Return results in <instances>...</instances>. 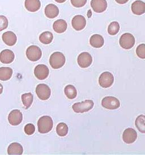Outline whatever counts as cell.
<instances>
[{
    "label": "cell",
    "mask_w": 145,
    "mask_h": 155,
    "mask_svg": "<svg viewBox=\"0 0 145 155\" xmlns=\"http://www.w3.org/2000/svg\"><path fill=\"white\" fill-rule=\"evenodd\" d=\"M94 103L92 100H87L81 102H77L72 106V109L75 113H86L93 108Z\"/></svg>",
    "instance_id": "3"
},
{
    "label": "cell",
    "mask_w": 145,
    "mask_h": 155,
    "mask_svg": "<svg viewBox=\"0 0 145 155\" xmlns=\"http://www.w3.org/2000/svg\"><path fill=\"white\" fill-rule=\"evenodd\" d=\"M90 43L92 47L99 48L104 45V38L99 34H94L91 37Z\"/></svg>",
    "instance_id": "20"
},
{
    "label": "cell",
    "mask_w": 145,
    "mask_h": 155,
    "mask_svg": "<svg viewBox=\"0 0 145 155\" xmlns=\"http://www.w3.org/2000/svg\"><path fill=\"white\" fill-rule=\"evenodd\" d=\"M65 56L60 52H55L50 56V65L54 69H58L63 67L65 64Z\"/></svg>",
    "instance_id": "2"
},
{
    "label": "cell",
    "mask_w": 145,
    "mask_h": 155,
    "mask_svg": "<svg viewBox=\"0 0 145 155\" xmlns=\"http://www.w3.org/2000/svg\"><path fill=\"white\" fill-rule=\"evenodd\" d=\"M78 64L82 68H87L90 67L92 63V58L91 55L87 52L80 54L77 59Z\"/></svg>",
    "instance_id": "9"
},
{
    "label": "cell",
    "mask_w": 145,
    "mask_h": 155,
    "mask_svg": "<svg viewBox=\"0 0 145 155\" xmlns=\"http://www.w3.org/2000/svg\"><path fill=\"white\" fill-rule=\"evenodd\" d=\"M53 126V120L50 116H43L39 118L37 122L38 131L40 134L48 133L52 130Z\"/></svg>",
    "instance_id": "1"
},
{
    "label": "cell",
    "mask_w": 145,
    "mask_h": 155,
    "mask_svg": "<svg viewBox=\"0 0 145 155\" xmlns=\"http://www.w3.org/2000/svg\"><path fill=\"white\" fill-rule=\"evenodd\" d=\"M21 99L23 104L25 107L26 109H28L31 106L34 101V96L31 93H24L21 96Z\"/></svg>",
    "instance_id": "24"
},
{
    "label": "cell",
    "mask_w": 145,
    "mask_h": 155,
    "mask_svg": "<svg viewBox=\"0 0 145 155\" xmlns=\"http://www.w3.org/2000/svg\"><path fill=\"white\" fill-rule=\"evenodd\" d=\"M115 1L118 4L122 5V4H125L127 3L129 1V0H115Z\"/></svg>",
    "instance_id": "34"
},
{
    "label": "cell",
    "mask_w": 145,
    "mask_h": 155,
    "mask_svg": "<svg viewBox=\"0 0 145 155\" xmlns=\"http://www.w3.org/2000/svg\"><path fill=\"white\" fill-rule=\"evenodd\" d=\"M72 25L76 31H81L86 27V19L81 15H77L72 19Z\"/></svg>",
    "instance_id": "14"
},
{
    "label": "cell",
    "mask_w": 145,
    "mask_h": 155,
    "mask_svg": "<svg viewBox=\"0 0 145 155\" xmlns=\"http://www.w3.org/2000/svg\"><path fill=\"white\" fill-rule=\"evenodd\" d=\"M91 6L96 13H102L106 10L108 4L106 0H91Z\"/></svg>",
    "instance_id": "13"
},
{
    "label": "cell",
    "mask_w": 145,
    "mask_h": 155,
    "mask_svg": "<svg viewBox=\"0 0 145 155\" xmlns=\"http://www.w3.org/2000/svg\"><path fill=\"white\" fill-rule=\"evenodd\" d=\"M87 0H70L73 6L76 8H82L86 5Z\"/></svg>",
    "instance_id": "33"
},
{
    "label": "cell",
    "mask_w": 145,
    "mask_h": 155,
    "mask_svg": "<svg viewBox=\"0 0 145 155\" xmlns=\"http://www.w3.org/2000/svg\"><path fill=\"white\" fill-rule=\"evenodd\" d=\"M24 6L28 11L36 12L40 9L41 2L40 0H25Z\"/></svg>",
    "instance_id": "19"
},
{
    "label": "cell",
    "mask_w": 145,
    "mask_h": 155,
    "mask_svg": "<svg viewBox=\"0 0 145 155\" xmlns=\"http://www.w3.org/2000/svg\"><path fill=\"white\" fill-rule=\"evenodd\" d=\"M102 105L106 109L116 110L120 107V102L116 97L108 96L102 100Z\"/></svg>",
    "instance_id": "5"
},
{
    "label": "cell",
    "mask_w": 145,
    "mask_h": 155,
    "mask_svg": "<svg viewBox=\"0 0 145 155\" xmlns=\"http://www.w3.org/2000/svg\"><path fill=\"white\" fill-rule=\"evenodd\" d=\"M42 52L40 48L36 46H31L26 50V56L28 59L31 61H36L40 59Z\"/></svg>",
    "instance_id": "7"
},
{
    "label": "cell",
    "mask_w": 145,
    "mask_h": 155,
    "mask_svg": "<svg viewBox=\"0 0 145 155\" xmlns=\"http://www.w3.org/2000/svg\"><path fill=\"white\" fill-rule=\"evenodd\" d=\"M56 2L60 3V4H61V3H63L65 2L66 0H54Z\"/></svg>",
    "instance_id": "35"
},
{
    "label": "cell",
    "mask_w": 145,
    "mask_h": 155,
    "mask_svg": "<svg viewBox=\"0 0 145 155\" xmlns=\"http://www.w3.org/2000/svg\"><path fill=\"white\" fill-rule=\"evenodd\" d=\"M114 76L109 72H104L102 73L99 78V84L100 87L103 88H108L113 85Z\"/></svg>",
    "instance_id": "8"
},
{
    "label": "cell",
    "mask_w": 145,
    "mask_h": 155,
    "mask_svg": "<svg viewBox=\"0 0 145 155\" xmlns=\"http://www.w3.org/2000/svg\"><path fill=\"white\" fill-rule=\"evenodd\" d=\"M53 39L52 33L50 31H45L41 33L39 36V41L41 43L44 45H49Z\"/></svg>",
    "instance_id": "25"
},
{
    "label": "cell",
    "mask_w": 145,
    "mask_h": 155,
    "mask_svg": "<svg viewBox=\"0 0 145 155\" xmlns=\"http://www.w3.org/2000/svg\"><path fill=\"white\" fill-rule=\"evenodd\" d=\"M136 54L141 59H145V44H140L136 48Z\"/></svg>",
    "instance_id": "30"
},
{
    "label": "cell",
    "mask_w": 145,
    "mask_h": 155,
    "mask_svg": "<svg viewBox=\"0 0 145 155\" xmlns=\"http://www.w3.org/2000/svg\"><path fill=\"white\" fill-rule=\"evenodd\" d=\"M23 153L22 146L18 143H13L8 148V155H22Z\"/></svg>",
    "instance_id": "22"
},
{
    "label": "cell",
    "mask_w": 145,
    "mask_h": 155,
    "mask_svg": "<svg viewBox=\"0 0 145 155\" xmlns=\"http://www.w3.org/2000/svg\"><path fill=\"white\" fill-rule=\"evenodd\" d=\"M64 92L67 98L70 100L74 99L77 96V90L72 85H68L65 87Z\"/></svg>",
    "instance_id": "27"
},
{
    "label": "cell",
    "mask_w": 145,
    "mask_h": 155,
    "mask_svg": "<svg viewBox=\"0 0 145 155\" xmlns=\"http://www.w3.org/2000/svg\"><path fill=\"white\" fill-rule=\"evenodd\" d=\"M119 43L122 48L130 50L135 45V38L130 33H125L120 37Z\"/></svg>",
    "instance_id": "4"
},
{
    "label": "cell",
    "mask_w": 145,
    "mask_h": 155,
    "mask_svg": "<svg viewBox=\"0 0 145 155\" xmlns=\"http://www.w3.org/2000/svg\"><path fill=\"white\" fill-rule=\"evenodd\" d=\"M68 28V24L63 19H58L56 21L53 25L54 31L59 34L65 32Z\"/></svg>",
    "instance_id": "21"
},
{
    "label": "cell",
    "mask_w": 145,
    "mask_h": 155,
    "mask_svg": "<svg viewBox=\"0 0 145 155\" xmlns=\"http://www.w3.org/2000/svg\"><path fill=\"white\" fill-rule=\"evenodd\" d=\"M2 41L5 43L9 46H13L16 44L17 41V38L16 35L12 31H7L2 34Z\"/></svg>",
    "instance_id": "17"
},
{
    "label": "cell",
    "mask_w": 145,
    "mask_h": 155,
    "mask_svg": "<svg viewBox=\"0 0 145 155\" xmlns=\"http://www.w3.org/2000/svg\"><path fill=\"white\" fill-rule=\"evenodd\" d=\"M13 69L9 67L0 68V80L8 81L10 80L13 75Z\"/></svg>",
    "instance_id": "23"
},
{
    "label": "cell",
    "mask_w": 145,
    "mask_h": 155,
    "mask_svg": "<svg viewBox=\"0 0 145 155\" xmlns=\"http://www.w3.org/2000/svg\"><path fill=\"white\" fill-rule=\"evenodd\" d=\"M135 124L140 132L145 134V116L144 115H140L136 118Z\"/></svg>",
    "instance_id": "26"
},
{
    "label": "cell",
    "mask_w": 145,
    "mask_h": 155,
    "mask_svg": "<svg viewBox=\"0 0 145 155\" xmlns=\"http://www.w3.org/2000/svg\"><path fill=\"white\" fill-rule=\"evenodd\" d=\"M45 15L48 18H55L59 15L60 11L56 5L52 4H48L45 8Z\"/></svg>",
    "instance_id": "18"
},
{
    "label": "cell",
    "mask_w": 145,
    "mask_h": 155,
    "mask_svg": "<svg viewBox=\"0 0 145 155\" xmlns=\"http://www.w3.org/2000/svg\"><path fill=\"white\" fill-rule=\"evenodd\" d=\"M24 132L28 135H31L35 131V126L32 123H28L26 124L24 128Z\"/></svg>",
    "instance_id": "32"
},
{
    "label": "cell",
    "mask_w": 145,
    "mask_h": 155,
    "mask_svg": "<svg viewBox=\"0 0 145 155\" xmlns=\"http://www.w3.org/2000/svg\"><path fill=\"white\" fill-rule=\"evenodd\" d=\"M8 26V19L4 15H0V32L7 28Z\"/></svg>",
    "instance_id": "31"
},
{
    "label": "cell",
    "mask_w": 145,
    "mask_h": 155,
    "mask_svg": "<svg viewBox=\"0 0 145 155\" xmlns=\"http://www.w3.org/2000/svg\"><path fill=\"white\" fill-rule=\"evenodd\" d=\"M50 70L48 67L44 64L37 65L34 69V74L39 80H44L48 78Z\"/></svg>",
    "instance_id": "10"
},
{
    "label": "cell",
    "mask_w": 145,
    "mask_h": 155,
    "mask_svg": "<svg viewBox=\"0 0 145 155\" xmlns=\"http://www.w3.org/2000/svg\"><path fill=\"white\" fill-rule=\"evenodd\" d=\"M15 59V55L12 51L4 50L0 53V61L5 64L11 63Z\"/></svg>",
    "instance_id": "15"
},
{
    "label": "cell",
    "mask_w": 145,
    "mask_h": 155,
    "mask_svg": "<svg viewBox=\"0 0 145 155\" xmlns=\"http://www.w3.org/2000/svg\"><path fill=\"white\" fill-rule=\"evenodd\" d=\"M120 24L116 21H114L109 25L108 32L111 35H115L120 31Z\"/></svg>",
    "instance_id": "29"
},
{
    "label": "cell",
    "mask_w": 145,
    "mask_h": 155,
    "mask_svg": "<svg viewBox=\"0 0 145 155\" xmlns=\"http://www.w3.org/2000/svg\"><path fill=\"white\" fill-rule=\"evenodd\" d=\"M69 128L66 123H60L57 126L56 132L60 137H65L68 134Z\"/></svg>",
    "instance_id": "28"
},
{
    "label": "cell",
    "mask_w": 145,
    "mask_h": 155,
    "mask_svg": "<svg viewBox=\"0 0 145 155\" xmlns=\"http://www.w3.org/2000/svg\"><path fill=\"white\" fill-rule=\"evenodd\" d=\"M131 9L135 15H142L145 13V2L140 0L136 1L131 4Z\"/></svg>",
    "instance_id": "16"
},
{
    "label": "cell",
    "mask_w": 145,
    "mask_h": 155,
    "mask_svg": "<svg viewBox=\"0 0 145 155\" xmlns=\"http://www.w3.org/2000/svg\"><path fill=\"white\" fill-rule=\"evenodd\" d=\"M23 115L19 110H13L9 114L8 121L12 126H18L22 123Z\"/></svg>",
    "instance_id": "11"
},
{
    "label": "cell",
    "mask_w": 145,
    "mask_h": 155,
    "mask_svg": "<svg viewBox=\"0 0 145 155\" xmlns=\"http://www.w3.org/2000/svg\"><path fill=\"white\" fill-rule=\"evenodd\" d=\"M3 92V86L0 83V94H1Z\"/></svg>",
    "instance_id": "36"
},
{
    "label": "cell",
    "mask_w": 145,
    "mask_h": 155,
    "mask_svg": "<svg viewBox=\"0 0 145 155\" xmlns=\"http://www.w3.org/2000/svg\"><path fill=\"white\" fill-rule=\"evenodd\" d=\"M137 139V133L132 128H127L122 134V140L127 144H132Z\"/></svg>",
    "instance_id": "12"
},
{
    "label": "cell",
    "mask_w": 145,
    "mask_h": 155,
    "mask_svg": "<svg viewBox=\"0 0 145 155\" xmlns=\"http://www.w3.org/2000/svg\"><path fill=\"white\" fill-rule=\"evenodd\" d=\"M36 93L41 100H47L50 98L51 95V90L47 85L40 84L36 87Z\"/></svg>",
    "instance_id": "6"
}]
</instances>
